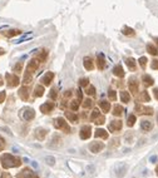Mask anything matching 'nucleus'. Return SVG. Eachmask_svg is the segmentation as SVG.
<instances>
[{
	"label": "nucleus",
	"instance_id": "obj_1",
	"mask_svg": "<svg viewBox=\"0 0 158 178\" xmlns=\"http://www.w3.org/2000/svg\"><path fill=\"white\" fill-rule=\"evenodd\" d=\"M1 161H3V166L5 168H8V167H15V166H18V164L20 163L18 159H15L14 157H11L9 154H4L3 158H1Z\"/></svg>",
	"mask_w": 158,
	"mask_h": 178
},
{
	"label": "nucleus",
	"instance_id": "obj_2",
	"mask_svg": "<svg viewBox=\"0 0 158 178\" xmlns=\"http://www.w3.org/2000/svg\"><path fill=\"white\" fill-rule=\"evenodd\" d=\"M103 144L102 143H98V142H94V143H92L90 146H89V148H90V150L93 152V153H98L101 149H103Z\"/></svg>",
	"mask_w": 158,
	"mask_h": 178
},
{
	"label": "nucleus",
	"instance_id": "obj_3",
	"mask_svg": "<svg viewBox=\"0 0 158 178\" xmlns=\"http://www.w3.org/2000/svg\"><path fill=\"white\" fill-rule=\"evenodd\" d=\"M89 135H90V127H83V129H82V132H80V137H82V139H87V138H89Z\"/></svg>",
	"mask_w": 158,
	"mask_h": 178
},
{
	"label": "nucleus",
	"instance_id": "obj_4",
	"mask_svg": "<svg viewBox=\"0 0 158 178\" xmlns=\"http://www.w3.org/2000/svg\"><path fill=\"white\" fill-rule=\"evenodd\" d=\"M18 178H37L30 171H28V169H25V171H23L19 176H18Z\"/></svg>",
	"mask_w": 158,
	"mask_h": 178
},
{
	"label": "nucleus",
	"instance_id": "obj_5",
	"mask_svg": "<svg viewBox=\"0 0 158 178\" xmlns=\"http://www.w3.org/2000/svg\"><path fill=\"white\" fill-rule=\"evenodd\" d=\"M55 125H57L58 128H60V129H64L65 132H68V131H69V129H68V127H67V123H65L63 119H57Z\"/></svg>",
	"mask_w": 158,
	"mask_h": 178
},
{
	"label": "nucleus",
	"instance_id": "obj_6",
	"mask_svg": "<svg viewBox=\"0 0 158 178\" xmlns=\"http://www.w3.org/2000/svg\"><path fill=\"white\" fill-rule=\"evenodd\" d=\"M126 171H127V166H126V164H122V168H118V169H117V176L119 178L123 177V176L126 174Z\"/></svg>",
	"mask_w": 158,
	"mask_h": 178
},
{
	"label": "nucleus",
	"instance_id": "obj_7",
	"mask_svg": "<svg viewBox=\"0 0 158 178\" xmlns=\"http://www.w3.org/2000/svg\"><path fill=\"white\" fill-rule=\"evenodd\" d=\"M141 127H142V129H144V131H149V129L152 128V124H151L148 120H143V122L141 123Z\"/></svg>",
	"mask_w": 158,
	"mask_h": 178
},
{
	"label": "nucleus",
	"instance_id": "obj_8",
	"mask_svg": "<svg viewBox=\"0 0 158 178\" xmlns=\"http://www.w3.org/2000/svg\"><path fill=\"white\" fill-rule=\"evenodd\" d=\"M24 118L27 119H33L34 118V112H33V109H28V110H25V113H24Z\"/></svg>",
	"mask_w": 158,
	"mask_h": 178
},
{
	"label": "nucleus",
	"instance_id": "obj_9",
	"mask_svg": "<svg viewBox=\"0 0 158 178\" xmlns=\"http://www.w3.org/2000/svg\"><path fill=\"white\" fill-rule=\"evenodd\" d=\"M120 127H122V123H120V122H118V120H114V122H112V124H111V131L119 129Z\"/></svg>",
	"mask_w": 158,
	"mask_h": 178
},
{
	"label": "nucleus",
	"instance_id": "obj_10",
	"mask_svg": "<svg viewBox=\"0 0 158 178\" xmlns=\"http://www.w3.org/2000/svg\"><path fill=\"white\" fill-rule=\"evenodd\" d=\"M53 77H54V75L52 74V73H48V74L44 75V78H43L44 84H49V83H50V80L53 79Z\"/></svg>",
	"mask_w": 158,
	"mask_h": 178
},
{
	"label": "nucleus",
	"instance_id": "obj_11",
	"mask_svg": "<svg viewBox=\"0 0 158 178\" xmlns=\"http://www.w3.org/2000/svg\"><path fill=\"white\" fill-rule=\"evenodd\" d=\"M120 98H122V102H124V103L129 102V94L126 92H120Z\"/></svg>",
	"mask_w": 158,
	"mask_h": 178
},
{
	"label": "nucleus",
	"instance_id": "obj_12",
	"mask_svg": "<svg viewBox=\"0 0 158 178\" xmlns=\"http://www.w3.org/2000/svg\"><path fill=\"white\" fill-rule=\"evenodd\" d=\"M53 108V105L52 104H49V103H45L42 105V112H44V113H48L50 109Z\"/></svg>",
	"mask_w": 158,
	"mask_h": 178
},
{
	"label": "nucleus",
	"instance_id": "obj_13",
	"mask_svg": "<svg viewBox=\"0 0 158 178\" xmlns=\"http://www.w3.org/2000/svg\"><path fill=\"white\" fill-rule=\"evenodd\" d=\"M45 162L49 164V166H54V164H55V159H54V157H52V156H46V157H45Z\"/></svg>",
	"mask_w": 158,
	"mask_h": 178
},
{
	"label": "nucleus",
	"instance_id": "obj_14",
	"mask_svg": "<svg viewBox=\"0 0 158 178\" xmlns=\"http://www.w3.org/2000/svg\"><path fill=\"white\" fill-rule=\"evenodd\" d=\"M95 135L97 137H103V138H107V132L105 131H103V129H97V132H95Z\"/></svg>",
	"mask_w": 158,
	"mask_h": 178
},
{
	"label": "nucleus",
	"instance_id": "obj_15",
	"mask_svg": "<svg viewBox=\"0 0 158 178\" xmlns=\"http://www.w3.org/2000/svg\"><path fill=\"white\" fill-rule=\"evenodd\" d=\"M114 74L115 75H119V77H123V75H124L122 67H115V68H114Z\"/></svg>",
	"mask_w": 158,
	"mask_h": 178
},
{
	"label": "nucleus",
	"instance_id": "obj_16",
	"mask_svg": "<svg viewBox=\"0 0 158 178\" xmlns=\"http://www.w3.org/2000/svg\"><path fill=\"white\" fill-rule=\"evenodd\" d=\"M99 105L103 108V110H104V112H108V110H109V108H111V105H109L108 102H101Z\"/></svg>",
	"mask_w": 158,
	"mask_h": 178
},
{
	"label": "nucleus",
	"instance_id": "obj_17",
	"mask_svg": "<svg viewBox=\"0 0 158 178\" xmlns=\"http://www.w3.org/2000/svg\"><path fill=\"white\" fill-rule=\"evenodd\" d=\"M143 80L145 82V84H147V85H151V84H153V79H152L151 77H148V75H144V77H143Z\"/></svg>",
	"mask_w": 158,
	"mask_h": 178
},
{
	"label": "nucleus",
	"instance_id": "obj_18",
	"mask_svg": "<svg viewBox=\"0 0 158 178\" xmlns=\"http://www.w3.org/2000/svg\"><path fill=\"white\" fill-rule=\"evenodd\" d=\"M43 92H44L43 87H37V89H35V95L37 97H42L43 95Z\"/></svg>",
	"mask_w": 158,
	"mask_h": 178
},
{
	"label": "nucleus",
	"instance_id": "obj_19",
	"mask_svg": "<svg viewBox=\"0 0 158 178\" xmlns=\"http://www.w3.org/2000/svg\"><path fill=\"white\" fill-rule=\"evenodd\" d=\"M129 88L132 89V92H137V84L134 80H130L129 82Z\"/></svg>",
	"mask_w": 158,
	"mask_h": 178
},
{
	"label": "nucleus",
	"instance_id": "obj_20",
	"mask_svg": "<svg viewBox=\"0 0 158 178\" xmlns=\"http://www.w3.org/2000/svg\"><path fill=\"white\" fill-rule=\"evenodd\" d=\"M127 65L129 67L130 69H134V68H136V64H134V60H133V59H128V60H127Z\"/></svg>",
	"mask_w": 158,
	"mask_h": 178
},
{
	"label": "nucleus",
	"instance_id": "obj_21",
	"mask_svg": "<svg viewBox=\"0 0 158 178\" xmlns=\"http://www.w3.org/2000/svg\"><path fill=\"white\" fill-rule=\"evenodd\" d=\"M148 50H149V53H151V54H154V55H156V54L158 53L157 49H156L153 45H148Z\"/></svg>",
	"mask_w": 158,
	"mask_h": 178
},
{
	"label": "nucleus",
	"instance_id": "obj_22",
	"mask_svg": "<svg viewBox=\"0 0 158 178\" xmlns=\"http://www.w3.org/2000/svg\"><path fill=\"white\" fill-rule=\"evenodd\" d=\"M134 122H136V117L134 116H129L128 117V125H133Z\"/></svg>",
	"mask_w": 158,
	"mask_h": 178
},
{
	"label": "nucleus",
	"instance_id": "obj_23",
	"mask_svg": "<svg viewBox=\"0 0 158 178\" xmlns=\"http://www.w3.org/2000/svg\"><path fill=\"white\" fill-rule=\"evenodd\" d=\"M87 171H88L89 173H94V172H95V166H93V164L88 166V167H87Z\"/></svg>",
	"mask_w": 158,
	"mask_h": 178
},
{
	"label": "nucleus",
	"instance_id": "obj_24",
	"mask_svg": "<svg viewBox=\"0 0 158 178\" xmlns=\"http://www.w3.org/2000/svg\"><path fill=\"white\" fill-rule=\"evenodd\" d=\"M67 117L70 119V120H73V122L77 120V116H74V114H72V113H67Z\"/></svg>",
	"mask_w": 158,
	"mask_h": 178
},
{
	"label": "nucleus",
	"instance_id": "obj_25",
	"mask_svg": "<svg viewBox=\"0 0 158 178\" xmlns=\"http://www.w3.org/2000/svg\"><path fill=\"white\" fill-rule=\"evenodd\" d=\"M114 110H115V112H114V114H115V116H119V114L122 113V110H123V109H122L120 107H118V105H117V107H115V109H114Z\"/></svg>",
	"mask_w": 158,
	"mask_h": 178
},
{
	"label": "nucleus",
	"instance_id": "obj_26",
	"mask_svg": "<svg viewBox=\"0 0 158 178\" xmlns=\"http://www.w3.org/2000/svg\"><path fill=\"white\" fill-rule=\"evenodd\" d=\"M152 68H153V69H158V60H154V61L152 63Z\"/></svg>",
	"mask_w": 158,
	"mask_h": 178
},
{
	"label": "nucleus",
	"instance_id": "obj_27",
	"mask_svg": "<svg viewBox=\"0 0 158 178\" xmlns=\"http://www.w3.org/2000/svg\"><path fill=\"white\" fill-rule=\"evenodd\" d=\"M87 93H88V94H94V88H93V87L88 88L87 89Z\"/></svg>",
	"mask_w": 158,
	"mask_h": 178
},
{
	"label": "nucleus",
	"instance_id": "obj_28",
	"mask_svg": "<svg viewBox=\"0 0 158 178\" xmlns=\"http://www.w3.org/2000/svg\"><path fill=\"white\" fill-rule=\"evenodd\" d=\"M157 161V156H152L151 158H149V162H152V163H154Z\"/></svg>",
	"mask_w": 158,
	"mask_h": 178
},
{
	"label": "nucleus",
	"instance_id": "obj_29",
	"mask_svg": "<svg viewBox=\"0 0 158 178\" xmlns=\"http://www.w3.org/2000/svg\"><path fill=\"white\" fill-rule=\"evenodd\" d=\"M139 61H141V65H142V67H144V65H145V61H147V59H145V58H141V60H139Z\"/></svg>",
	"mask_w": 158,
	"mask_h": 178
},
{
	"label": "nucleus",
	"instance_id": "obj_30",
	"mask_svg": "<svg viewBox=\"0 0 158 178\" xmlns=\"http://www.w3.org/2000/svg\"><path fill=\"white\" fill-rule=\"evenodd\" d=\"M109 97H111L112 99H115V93L114 92H111V93H109Z\"/></svg>",
	"mask_w": 158,
	"mask_h": 178
},
{
	"label": "nucleus",
	"instance_id": "obj_31",
	"mask_svg": "<svg viewBox=\"0 0 158 178\" xmlns=\"http://www.w3.org/2000/svg\"><path fill=\"white\" fill-rule=\"evenodd\" d=\"M90 104H92V103H90V100L88 99V100H86V103H84V107H86V108H87V107H90Z\"/></svg>",
	"mask_w": 158,
	"mask_h": 178
},
{
	"label": "nucleus",
	"instance_id": "obj_32",
	"mask_svg": "<svg viewBox=\"0 0 158 178\" xmlns=\"http://www.w3.org/2000/svg\"><path fill=\"white\" fill-rule=\"evenodd\" d=\"M70 107H72L73 109H77V108H78V103H75V102H74V103H72Z\"/></svg>",
	"mask_w": 158,
	"mask_h": 178
},
{
	"label": "nucleus",
	"instance_id": "obj_33",
	"mask_svg": "<svg viewBox=\"0 0 158 178\" xmlns=\"http://www.w3.org/2000/svg\"><path fill=\"white\" fill-rule=\"evenodd\" d=\"M87 82H88L87 79H83V80H80V85H86Z\"/></svg>",
	"mask_w": 158,
	"mask_h": 178
},
{
	"label": "nucleus",
	"instance_id": "obj_34",
	"mask_svg": "<svg viewBox=\"0 0 158 178\" xmlns=\"http://www.w3.org/2000/svg\"><path fill=\"white\" fill-rule=\"evenodd\" d=\"M52 98H55V90H52V94H50Z\"/></svg>",
	"mask_w": 158,
	"mask_h": 178
},
{
	"label": "nucleus",
	"instance_id": "obj_35",
	"mask_svg": "<svg viewBox=\"0 0 158 178\" xmlns=\"http://www.w3.org/2000/svg\"><path fill=\"white\" fill-rule=\"evenodd\" d=\"M31 166H33L34 168H38V163H37V162H31Z\"/></svg>",
	"mask_w": 158,
	"mask_h": 178
},
{
	"label": "nucleus",
	"instance_id": "obj_36",
	"mask_svg": "<svg viewBox=\"0 0 158 178\" xmlns=\"http://www.w3.org/2000/svg\"><path fill=\"white\" fill-rule=\"evenodd\" d=\"M4 97H5V94H4V93H1V94H0V102L4 99Z\"/></svg>",
	"mask_w": 158,
	"mask_h": 178
},
{
	"label": "nucleus",
	"instance_id": "obj_37",
	"mask_svg": "<svg viewBox=\"0 0 158 178\" xmlns=\"http://www.w3.org/2000/svg\"><path fill=\"white\" fill-rule=\"evenodd\" d=\"M154 94H156V98L158 99V89H154Z\"/></svg>",
	"mask_w": 158,
	"mask_h": 178
}]
</instances>
